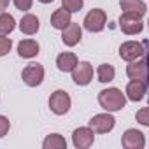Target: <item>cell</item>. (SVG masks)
I'll use <instances>...</instances> for the list:
<instances>
[{
  "instance_id": "cell-1",
  "label": "cell",
  "mask_w": 149,
  "mask_h": 149,
  "mask_svg": "<svg viewBox=\"0 0 149 149\" xmlns=\"http://www.w3.org/2000/svg\"><path fill=\"white\" fill-rule=\"evenodd\" d=\"M98 104L107 112H116V111L125 109L126 97H125V93H121L119 88H107L98 93Z\"/></svg>"
},
{
  "instance_id": "cell-2",
  "label": "cell",
  "mask_w": 149,
  "mask_h": 149,
  "mask_svg": "<svg viewBox=\"0 0 149 149\" xmlns=\"http://www.w3.org/2000/svg\"><path fill=\"white\" fill-rule=\"evenodd\" d=\"M70 105H72V100H70V95L65 91V90H56L54 93H51L49 97V109L53 114L56 116H63L70 111Z\"/></svg>"
},
{
  "instance_id": "cell-3",
  "label": "cell",
  "mask_w": 149,
  "mask_h": 149,
  "mask_svg": "<svg viewBox=\"0 0 149 149\" xmlns=\"http://www.w3.org/2000/svg\"><path fill=\"white\" fill-rule=\"evenodd\" d=\"M146 40L144 42H137V40H126L119 46V56L125 61H132V60H139L142 56H146Z\"/></svg>"
},
{
  "instance_id": "cell-4",
  "label": "cell",
  "mask_w": 149,
  "mask_h": 149,
  "mask_svg": "<svg viewBox=\"0 0 149 149\" xmlns=\"http://www.w3.org/2000/svg\"><path fill=\"white\" fill-rule=\"evenodd\" d=\"M105 23H107V14L104 9H91L86 16H84V28L91 33H98L105 28Z\"/></svg>"
},
{
  "instance_id": "cell-5",
  "label": "cell",
  "mask_w": 149,
  "mask_h": 149,
  "mask_svg": "<svg viewBox=\"0 0 149 149\" xmlns=\"http://www.w3.org/2000/svg\"><path fill=\"white\" fill-rule=\"evenodd\" d=\"M21 79L30 88H35V86L42 84V81H44V67L40 63H28L21 72Z\"/></svg>"
},
{
  "instance_id": "cell-6",
  "label": "cell",
  "mask_w": 149,
  "mask_h": 149,
  "mask_svg": "<svg viewBox=\"0 0 149 149\" xmlns=\"http://www.w3.org/2000/svg\"><path fill=\"white\" fill-rule=\"evenodd\" d=\"M72 81L77 86H88L93 79V65L90 61H77L72 70Z\"/></svg>"
},
{
  "instance_id": "cell-7",
  "label": "cell",
  "mask_w": 149,
  "mask_h": 149,
  "mask_svg": "<svg viewBox=\"0 0 149 149\" xmlns=\"http://www.w3.org/2000/svg\"><path fill=\"white\" fill-rule=\"evenodd\" d=\"M116 125V119L112 114L109 112H102V114H95L91 119H90V128L95 132V133H109L112 132Z\"/></svg>"
},
{
  "instance_id": "cell-8",
  "label": "cell",
  "mask_w": 149,
  "mask_h": 149,
  "mask_svg": "<svg viewBox=\"0 0 149 149\" xmlns=\"http://www.w3.org/2000/svg\"><path fill=\"white\" fill-rule=\"evenodd\" d=\"M119 28H121V32L123 33H126V35H137V33H140L142 30H144V21H142V18H139V16H133V14H121V18H119Z\"/></svg>"
},
{
  "instance_id": "cell-9",
  "label": "cell",
  "mask_w": 149,
  "mask_h": 149,
  "mask_svg": "<svg viewBox=\"0 0 149 149\" xmlns=\"http://www.w3.org/2000/svg\"><path fill=\"white\" fill-rule=\"evenodd\" d=\"M126 76L130 79H137V81H146L147 83V60H146V56L128 61Z\"/></svg>"
},
{
  "instance_id": "cell-10",
  "label": "cell",
  "mask_w": 149,
  "mask_h": 149,
  "mask_svg": "<svg viewBox=\"0 0 149 149\" xmlns=\"http://www.w3.org/2000/svg\"><path fill=\"white\" fill-rule=\"evenodd\" d=\"M95 140V132L90 126H79L72 133V142L77 149H88Z\"/></svg>"
},
{
  "instance_id": "cell-11",
  "label": "cell",
  "mask_w": 149,
  "mask_h": 149,
  "mask_svg": "<svg viewBox=\"0 0 149 149\" xmlns=\"http://www.w3.org/2000/svg\"><path fill=\"white\" fill-rule=\"evenodd\" d=\"M121 144L125 149H144L146 146V137L140 130H135V128H130L123 133V139H121Z\"/></svg>"
},
{
  "instance_id": "cell-12",
  "label": "cell",
  "mask_w": 149,
  "mask_h": 149,
  "mask_svg": "<svg viewBox=\"0 0 149 149\" xmlns=\"http://www.w3.org/2000/svg\"><path fill=\"white\" fill-rule=\"evenodd\" d=\"M81 39H83V30H81V26H79L77 23H72V21H70V23L61 30V40H63V44L68 46V47L77 46V44L81 42Z\"/></svg>"
},
{
  "instance_id": "cell-13",
  "label": "cell",
  "mask_w": 149,
  "mask_h": 149,
  "mask_svg": "<svg viewBox=\"0 0 149 149\" xmlns=\"http://www.w3.org/2000/svg\"><path fill=\"white\" fill-rule=\"evenodd\" d=\"M126 98L132 100V102H140L144 100L146 93H147V83L146 81H137V79H132L128 84H126V91H125Z\"/></svg>"
},
{
  "instance_id": "cell-14",
  "label": "cell",
  "mask_w": 149,
  "mask_h": 149,
  "mask_svg": "<svg viewBox=\"0 0 149 149\" xmlns=\"http://www.w3.org/2000/svg\"><path fill=\"white\" fill-rule=\"evenodd\" d=\"M121 11L125 14H133V16L144 18L147 13V6L144 0H121Z\"/></svg>"
},
{
  "instance_id": "cell-15",
  "label": "cell",
  "mask_w": 149,
  "mask_h": 149,
  "mask_svg": "<svg viewBox=\"0 0 149 149\" xmlns=\"http://www.w3.org/2000/svg\"><path fill=\"white\" fill-rule=\"evenodd\" d=\"M40 51V46L33 39H25L18 44V54L21 58H35Z\"/></svg>"
},
{
  "instance_id": "cell-16",
  "label": "cell",
  "mask_w": 149,
  "mask_h": 149,
  "mask_svg": "<svg viewBox=\"0 0 149 149\" xmlns=\"http://www.w3.org/2000/svg\"><path fill=\"white\" fill-rule=\"evenodd\" d=\"M77 61H79L77 56L74 53H68V51H65V53L56 56V67H58L60 72H70L74 67L77 65Z\"/></svg>"
},
{
  "instance_id": "cell-17",
  "label": "cell",
  "mask_w": 149,
  "mask_h": 149,
  "mask_svg": "<svg viewBox=\"0 0 149 149\" xmlns=\"http://www.w3.org/2000/svg\"><path fill=\"white\" fill-rule=\"evenodd\" d=\"M39 26H40V23H39V18H37L35 14H25V16L21 18V21H19V30H21L25 35H33V33H37V32H39Z\"/></svg>"
},
{
  "instance_id": "cell-18",
  "label": "cell",
  "mask_w": 149,
  "mask_h": 149,
  "mask_svg": "<svg viewBox=\"0 0 149 149\" xmlns=\"http://www.w3.org/2000/svg\"><path fill=\"white\" fill-rule=\"evenodd\" d=\"M70 21H72L70 13H68V11H65L63 7H61V9H56V11L51 14V26H53V28H56V30H63Z\"/></svg>"
},
{
  "instance_id": "cell-19",
  "label": "cell",
  "mask_w": 149,
  "mask_h": 149,
  "mask_svg": "<svg viewBox=\"0 0 149 149\" xmlns=\"http://www.w3.org/2000/svg\"><path fill=\"white\" fill-rule=\"evenodd\" d=\"M16 28V21H14V16L9 14V13H0V37H6L9 35L13 30Z\"/></svg>"
},
{
  "instance_id": "cell-20",
  "label": "cell",
  "mask_w": 149,
  "mask_h": 149,
  "mask_svg": "<svg viewBox=\"0 0 149 149\" xmlns=\"http://www.w3.org/2000/svg\"><path fill=\"white\" fill-rule=\"evenodd\" d=\"M42 147L44 149H67V140L60 133H51L44 139Z\"/></svg>"
},
{
  "instance_id": "cell-21",
  "label": "cell",
  "mask_w": 149,
  "mask_h": 149,
  "mask_svg": "<svg viewBox=\"0 0 149 149\" xmlns=\"http://www.w3.org/2000/svg\"><path fill=\"white\" fill-rule=\"evenodd\" d=\"M114 76H116V70H114L112 65H109V63L98 65V68H97V77H98L100 83H111V81H114Z\"/></svg>"
},
{
  "instance_id": "cell-22",
  "label": "cell",
  "mask_w": 149,
  "mask_h": 149,
  "mask_svg": "<svg viewBox=\"0 0 149 149\" xmlns=\"http://www.w3.org/2000/svg\"><path fill=\"white\" fill-rule=\"evenodd\" d=\"M84 6V0H61V7L65 11H68L70 14L72 13H79Z\"/></svg>"
},
{
  "instance_id": "cell-23",
  "label": "cell",
  "mask_w": 149,
  "mask_h": 149,
  "mask_svg": "<svg viewBox=\"0 0 149 149\" xmlns=\"http://www.w3.org/2000/svg\"><path fill=\"white\" fill-rule=\"evenodd\" d=\"M137 121L142 125V126H149V109L147 107H142L137 114H135Z\"/></svg>"
},
{
  "instance_id": "cell-24",
  "label": "cell",
  "mask_w": 149,
  "mask_h": 149,
  "mask_svg": "<svg viewBox=\"0 0 149 149\" xmlns=\"http://www.w3.org/2000/svg\"><path fill=\"white\" fill-rule=\"evenodd\" d=\"M11 47H13V40H11V39H7V37H0V58L6 56V54H9Z\"/></svg>"
},
{
  "instance_id": "cell-25",
  "label": "cell",
  "mask_w": 149,
  "mask_h": 149,
  "mask_svg": "<svg viewBox=\"0 0 149 149\" xmlns=\"http://www.w3.org/2000/svg\"><path fill=\"white\" fill-rule=\"evenodd\" d=\"M13 4L16 6V9H18V11L26 13V11H30V9H32L33 0H13Z\"/></svg>"
},
{
  "instance_id": "cell-26",
  "label": "cell",
  "mask_w": 149,
  "mask_h": 149,
  "mask_svg": "<svg viewBox=\"0 0 149 149\" xmlns=\"http://www.w3.org/2000/svg\"><path fill=\"white\" fill-rule=\"evenodd\" d=\"M9 128H11V121H9L6 116H2V114H0V139H2L4 135H7Z\"/></svg>"
},
{
  "instance_id": "cell-27",
  "label": "cell",
  "mask_w": 149,
  "mask_h": 149,
  "mask_svg": "<svg viewBox=\"0 0 149 149\" xmlns=\"http://www.w3.org/2000/svg\"><path fill=\"white\" fill-rule=\"evenodd\" d=\"M9 7V0H0V13H4Z\"/></svg>"
},
{
  "instance_id": "cell-28",
  "label": "cell",
  "mask_w": 149,
  "mask_h": 149,
  "mask_svg": "<svg viewBox=\"0 0 149 149\" xmlns=\"http://www.w3.org/2000/svg\"><path fill=\"white\" fill-rule=\"evenodd\" d=\"M40 4H51V2H54V0H39Z\"/></svg>"
}]
</instances>
